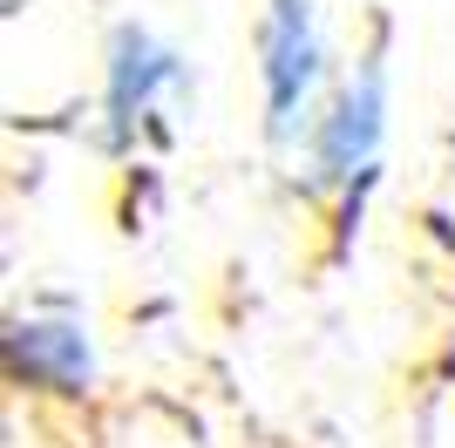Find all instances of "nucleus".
Listing matches in <instances>:
<instances>
[{"label":"nucleus","mask_w":455,"mask_h":448,"mask_svg":"<svg viewBox=\"0 0 455 448\" xmlns=\"http://www.w3.org/2000/svg\"><path fill=\"white\" fill-rule=\"evenodd\" d=\"M95 333L89 313L68 299H35L28 313L7 319V380L41 401H89L95 394Z\"/></svg>","instance_id":"obj_4"},{"label":"nucleus","mask_w":455,"mask_h":448,"mask_svg":"<svg viewBox=\"0 0 455 448\" xmlns=\"http://www.w3.org/2000/svg\"><path fill=\"white\" fill-rule=\"evenodd\" d=\"M340 75L326 68V28L313 0H266L259 14V89H266V136L299 156Z\"/></svg>","instance_id":"obj_2"},{"label":"nucleus","mask_w":455,"mask_h":448,"mask_svg":"<svg viewBox=\"0 0 455 448\" xmlns=\"http://www.w3.org/2000/svg\"><path fill=\"white\" fill-rule=\"evenodd\" d=\"M387 123H395V68H387V35L361 48V61L333 82L313 136L299 143V190L333 204V238H354L367 218V197L387 164Z\"/></svg>","instance_id":"obj_1"},{"label":"nucleus","mask_w":455,"mask_h":448,"mask_svg":"<svg viewBox=\"0 0 455 448\" xmlns=\"http://www.w3.org/2000/svg\"><path fill=\"white\" fill-rule=\"evenodd\" d=\"M7 7H20V0H7Z\"/></svg>","instance_id":"obj_5"},{"label":"nucleus","mask_w":455,"mask_h":448,"mask_svg":"<svg viewBox=\"0 0 455 448\" xmlns=\"http://www.w3.org/2000/svg\"><path fill=\"white\" fill-rule=\"evenodd\" d=\"M190 68L171 41L143 20H116L102 41V143L136 149V136L156 130L164 109L184 95Z\"/></svg>","instance_id":"obj_3"}]
</instances>
